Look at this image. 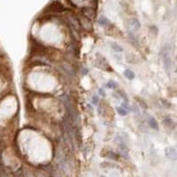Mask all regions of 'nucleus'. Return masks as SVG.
Returning <instances> with one entry per match:
<instances>
[{"label":"nucleus","instance_id":"23","mask_svg":"<svg viewBox=\"0 0 177 177\" xmlns=\"http://www.w3.org/2000/svg\"><path fill=\"white\" fill-rule=\"evenodd\" d=\"M100 177H105V176H103V175H102V176H100Z\"/></svg>","mask_w":177,"mask_h":177},{"label":"nucleus","instance_id":"5","mask_svg":"<svg viewBox=\"0 0 177 177\" xmlns=\"http://www.w3.org/2000/svg\"><path fill=\"white\" fill-rule=\"evenodd\" d=\"M82 16H84L85 18L91 20H92L96 15L94 9L91 7H83L82 9Z\"/></svg>","mask_w":177,"mask_h":177},{"label":"nucleus","instance_id":"21","mask_svg":"<svg viewBox=\"0 0 177 177\" xmlns=\"http://www.w3.org/2000/svg\"><path fill=\"white\" fill-rule=\"evenodd\" d=\"M37 177H47V176H45L44 174H40L37 175Z\"/></svg>","mask_w":177,"mask_h":177},{"label":"nucleus","instance_id":"12","mask_svg":"<svg viewBox=\"0 0 177 177\" xmlns=\"http://www.w3.org/2000/svg\"><path fill=\"white\" fill-rule=\"evenodd\" d=\"M98 24L102 27H105V26L109 25V20L105 17H100L98 19Z\"/></svg>","mask_w":177,"mask_h":177},{"label":"nucleus","instance_id":"22","mask_svg":"<svg viewBox=\"0 0 177 177\" xmlns=\"http://www.w3.org/2000/svg\"><path fill=\"white\" fill-rule=\"evenodd\" d=\"M1 177H8V176H7V175H6V174H2V175H1Z\"/></svg>","mask_w":177,"mask_h":177},{"label":"nucleus","instance_id":"19","mask_svg":"<svg viewBox=\"0 0 177 177\" xmlns=\"http://www.w3.org/2000/svg\"><path fill=\"white\" fill-rule=\"evenodd\" d=\"M98 101H99V99H98V98L97 96H93V97H92L91 103H92L93 105H98Z\"/></svg>","mask_w":177,"mask_h":177},{"label":"nucleus","instance_id":"4","mask_svg":"<svg viewBox=\"0 0 177 177\" xmlns=\"http://www.w3.org/2000/svg\"><path fill=\"white\" fill-rule=\"evenodd\" d=\"M140 22L137 19H131L128 22V29L129 33H135L140 29Z\"/></svg>","mask_w":177,"mask_h":177},{"label":"nucleus","instance_id":"20","mask_svg":"<svg viewBox=\"0 0 177 177\" xmlns=\"http://www.w3.org/2000/svg\"><path fill=\"white\" fill-rule=\"evenodd\" d=\"M98 93H99V95L102 96V97H105V96H106V94H105V91L103 90V88H99V90H98Z\"/></svg>","mask_w":177,"mask_h":177},{"label":"nucleus","instance_id":"17","mask_svg":"<svg viewBox=\"0 0 177 177\" xmlns=\"http://www.w3.org/2000/svg\"><path fill=\"white\" fill-rule=\"evenodd\" d=\"M118 92L120 93V94H119V95H120V97H121L122 98H124V99H125V102H126V103H128V98H127V95H126V94H125V93H124L122 91H119Z\"/></svg>","mask_w":177,"mask_h":177},{"label":"nucleus","instance_id":"13","mask_svg":"<svg viewBox=\"0 0 177 177\" xmlns=\"http://www.w3.org/2000/svg\"><path fill=\"white\" fill-rule=\"evenodd\" d=\"M105 86H106L108 88H115L118 87V83H117L116 82H114V80H110V81L105 84Z\"/></svg>","mask_w":177,"mask_h":177},{"label":"nucleus","instance_id":"14","mask_svg":"<svg viewBox=\"0 0 177 177\" xmlns=\"http://www.w3.org/2000/svg\"><path fill=\"white\" fill-rule=\"evenodd\" d=\"M116 111H117L118 114L121 115V116H126V115L128 114V112H127V111H126L125 109H123L121 106H118V107H116Z\"/></svg>","mask_w":177,"mask_h":177},{"label":"nucleus","instance_id":"8","mask_svg":"<svg viewBox=\"0 0 177 177\" xmlns=\"http://www.w3.org/2000/svg\"><path fill=\"white\" fill-rule=\"evenodd\" d=\"M148 124H149V126H150L151 128L156 130V131H159L160 126H159V123H158L157 120L155 119L154 117H152V116H149L148 117Z\"/></svg>","mask_w":177,"mask_h":177},{"label":"nucleus","instance_id":"15","mask_svg":"<svg viewBox=\"0 0 177 177\" xmlns=\"http://www.w3.org/2000/svg\"><path fill=\"white\" fill-rule=\"evenodd\" d=\"M106 157L111 159V160H118V155L116 153H114V151H108Z\"/></svg>","mask_w":177,"mask_h":177},{"label":"nucleus","instance_id":"11","mask_svg":"<svg viewBox=\"0 0 177 177\" xmlns=\"http://www.w3.org/2000/svg\"><path fill=\"white\" fill-rule=\"evenodd\" d=\"M111 48L114 50V52H123V47L119 45V44L116 43H113L112 44H111Z\"/></svg>","mask_w":177,"mask_h":177},{"label":"nucleus","instance_id":"18","mask_svg":"<svg viewBox=\"0 0 177 177\" xmlns=\"http://www.w3.org/2000/svg\"><path fill=\"white\" fill-rule=\"evenodd\" d=\"M15 177H24L23 176V173H22V169L20 168L15 172Z\"/></svg>","mask_w":177,"mask_h":177},{"label":"nucleus","instance_id":"6","mask_svg":"<svg viewBox=\"0 0 177 177\" xmlns=\"http://www.w3.org/2000/svg\"><path fill=\"white\" fill-rule=\"evenodd\" d=\"M165 154L167 159L171 160H176L177 159V152L174 147H167L165 150Z\"/></svg>","mask_w":177,"mask_h":177},{"label":"nucleus","instance_id":"7","mask_svg":"<svg viewBox=\"0 0 177 177\" xmlns=\"http://www.w3.org/2000/svg\"><path fill=\"white\" fill-rule=\"evenodd\" d=\"M50 10L54 12H61L65 10V7L59 1H54L50 5Z\"/></svg>","mask_w":177,"mask_h":177},{"label":"nucleus","instance_id":"1","mask_svg":"<svg viewBox=\"0 0 177 177\" xmlns=\"http://www.w3.org/2000/svg\"><path fill=\"white\" fill-rule=\"evenodd\" d=\"M162 62L164 64V68L167 75L169 76L172 69V59H171V51L168 47L165 46L161 51Z\"/></svg>","mask_w":177,"mask_h":177},{"label":"nucleus","instance_id":"9","mask_svg":"<svg viewBox=\"0 0 177 177\" xmlns=\"http://www.w3.org/2000/svg\"><path fill=\"white\" fill-rule=\"evenodd\" d=\"M162 121H163V124H164L167 128H170V129H174V128H175V122H174V121L172 118H170V117L164 118V119L162 120Z\"/></svg>","mask_w":177,"mask_h":177},{"label":"nucleus","instance_id":"3","mask_svg":"<svg viewBox=\"0 0 177 177\" xmlns=\"http://www.w3.org/2000/svg\"><path fill=\"white\" fill-rule=\"evenodd\" d=\"M78 21H79L80 27L83 28L85 30H87V31H91V30H92V29H93L92 20L85 18L84 16H81V17L79 18Z\"/></svg>","mask_w":177,"mask_h":177},{"label":"nucleus","instance_id":"2","mask_svg":"<svg viewBox=\"0 0 177 177\" xmlns=\"http://www.w3.org/2000/svg\"><path fill=\"white\" fill-rule=\"evenodd\" d=\"M115 143L117 144V149H118V151L121 156H122L124 158H128V148L127 144H125V141L123 140V138L121 137H117L115 138Z\"/></svg>","mask_w":177,"mask_h":177},{"label":"nucleus","instance_id":"10","mask_svg":"<svg viewBox=\"0 0 177 177\" xmlns=\"http://www.w3.org/2000/svg\"><path fill=\"white\" fill-rule=\"evenodd\" d=\"M124 75H125L126 78H128V79L130 80V81L134 79L135 76H136L135 73L133 72V71H131L130 69H126V70L124 71Z\"/></svg>","mask_w":177,"mask_h":177},{"label":"nucleus","instance_id":"16","mask_svg":"<svg viewBox=\"0 0 177 177\" xmlns=\"http://www.w3.org/2000/svg\"><path fill=\"white\" fill-rule=\"evenodd\" d=\"M137 99L138 100L137 102L139 103V105H140V106L142 107V108H144V109H147V105H146V103L144 101V100H142V99H140L139 98H137Z\"/></svg>","mask_w":177,"mask_h":177}]
</instances>
